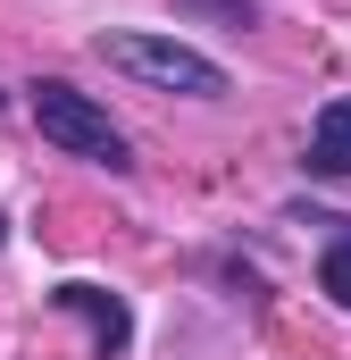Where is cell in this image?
Instances as JSON below:
<instances>
[{"instance_id":"3957f363","label":"cell","mask_w":351,"mask_h":360,"mask_svg":"<svg viewBox=\"0 0 351 360\" xmlns=\"http://www.w3.org/2000/svg\"><path fill=\"white\" fill-rule=\"evenodd\" d=\"M51 302H59V310H76V319L92 327V352H100V360H117L126 344H134V310H126L109 285H84V276H76V285H59Z\"/></svg>"},{"instance_id":"52a82bcc","label":"cell","mask_w":351,"mask_h":360,"mask_svg":"<svg viewBox=\"0 0 351 360\" xmlns=\"http://www.w3.org/2000/svg\"><path fill=\"white\" fill-rule=\"evenodd\" d=\"M0 243H8V218H0Z\"/></svg>"},{"instance_id":"6da1fadb","label":"cell","mask_w":351,"mask_h":360,"mask_svg":"<svg viewBox=\"0 0 351 360\" xmlns=\"http://www.w3.org/2000/svg\"><path fill=\"white\" fill-rule=\"evenodd\" d=\"M25 109H34V126H42V143H59L67 160H92V168H134V143L109 126V109L92 101V92L59 84V76H42V84H25Z\"/></svg>"},{"instance_id":"5b68a950","label":"cell","mask_w":351,"mask_h":360,"mask_svg":"<svg viewBox=\"0 0 351 360\" xmlns=\"http://www.w3.org/2000/svg\"><path fill=\"white\" fill-rule=\"evenodd\" d=\"M318 285H326V293L351 310V235H335V243H326V260H318Z\"/></svg>"},{"instance_id":"8992f818","label":"cell","mask_w":351,"mask_h":360,"mask_svg":"<svg viewBox=\"0 0 351 360\" xmlns=\"http://www.w3.org/2000/svg\"><path fill=\"white\" fill-rule=\"evenodd\" d=\"M184 8H218L226 25H251V0H184Z\"/></svg>"},{"instance_id":"277c9868","label":"cell","mask_w":351,"mask_h":360,"mask_svg":"<svg viewBox=\"0 0 351 360\" xmlns=\"http://www.w3.org/2000/svg\"><path fill=\"white\" fill-rule=\"evenodd\" d=\"M310 168L318 176H351V101H326L310 126Z\"/></svg>"},{"instance_id":"7a4b0ae2","label":"cell","mask_w":351,"mask_h":360,"mask_svg":"<svg viewBox=\"0 0 351 360\" xmlns=\"http://www.w3.org/2000/svg\"><path fill=\"white\" fill-rule=\"evenodd\" d=\"M100 59L143 76V84H159V92H184V101H218L226 92V68L209 51L176 42V34H100Z\"/></svg>"}]
</instances>
